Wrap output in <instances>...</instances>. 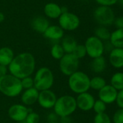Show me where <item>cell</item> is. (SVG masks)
Here are the masks:
<instances>
[{
	"instance_id": "6da1fadb",
	"label": "cell",
	"mask_w": 123,
	"mask_h": 123,
	"mask_svg": "<svg viewBox=\"0 0 123 123\" xmlns=\"http://www.w3.org/2000/svg\"><path fill=\"white\" fill-rule=\"evenodd\" d=\"M36 68V59L33 54L24 52L15 55L8 66V71L14 76L22 79L30 76Z\"/></svg>"
},
{
	"instance_id": "7a4b0ae2",
	"label": "cell",
	"mask_w": 123,
	"mask_h": 123,
	"mask_svg": "<svg viewBox=\"0 0 123 123\" xmlns=\"http://www.w3.org/2000/svg\"><path fill=\"white\" fill-rule=\"evenodd\" d=\"M20 79L10 74L0 77V92L8 97H15L22 92Z\"/></svg>"
},
{
	"instance_id": "3957f363",
	"label": "cell",
	"mask_w": 123,
	"mask_h": 123,
	"mask_svg": "<svg viewBox=\"0 0 123 123\" xmlns=\"http://www.w3.org/2000/svg\"><path fill=\"white\" fill-rule=\"evenodd\" d=\"M53 109L59 117H70L77 109L75 98L70 95L61 96L57 99Z\"/></svg>"
},
{
	"instance_id": "277c9868",
	"label": "cell",
	"mask_w": 123,
	"mask_h": 123,
	"mask_svg": "<svg viewBox=\"0 0 123 123\" xmlns=\"http://www.w3.org/2000/svg\"><path fill=\"white\" fill-rule=\"evenodd\" d=\"M90 78L84 72L77 71L68 78V86L70 89L77 94L87 92L90 89Z\"/></svg>"
},
{
	"instance_id": "5b68a950",
	"label": "cell",
	"mask_w": 123,
	"mask_h": 123,
	"mask_svg": "<svg viewBox=\"0 0 123 123\" xmlns=\"http://www.w3.org/2000/svg\"><path fill=\"white\" fill-rule=\"evenodd\" d=\"M33 81L34 87L39 92L50 89L54 81L53 72L47 67H41L36 71Z\"/></svg>"
},
{
	"instance_id": "8992f818",
	"label": "cell",
	"mask_w": 123,
	"mask_h": 123,
	"mask_svg": "<svg viewBox=\"0 0 123 123\" xmlns=\"http://www.w3.org/2000/svg\"><path fill=\"white\" fill-rule=\"evenodd\" d=\"M94 17L100 26H110L114 24L115 14L112 6H99L94 12Z\"/></svg>"
},
{
	"instance_id": "52a82bcc",
	"label": "cell",
	"mask_w": 123,
	"mask_h": 123,
	"mask_svg": "<svg viewBox=\"0 0 123 123\" xmlns=\"http://www.w3.org/2000/svg\"><path fill=\"white\" fill-rule=\"evenodd\" d=\"M59 67L61 73L67 76H70L79 68V59L72 53H65L59 60Z\"/></svg>"
},
{
	"instance_id": "ba28073f",
	"label": "cell",
	"mask_w": 123,
	"mask_h": 123,
	"mask_svg": "<svg viewBox=\"0 0 123 123\" xmlns=\"http://www.w3.org/2000/svg\"><path fill=\"white\" fill-rule=\"evenodd\" d=\"M84 45L87 55L92 59L102 56L104 53V42L96 37L95 35L88 37L85 42Z\"/></svg>"
},
{
	"instance_id": "9c48e42d",
	"label": "cell",
	"mask_w": 123,
	"mask_h": 123,
	"mask_svg": "<svg viewBox=\"0 0 123 123\" xmlns=\"http://www.w3.org/2000/svg\"><path fill=\"white\" fill-rule=\"evenodd\" d=\"M59 26L64 31H74L77 30L80 25L79 17L70 12L62 13L58 18Z\"/></svg>"
},
{
	"instance_id": "30bf717a",
	"label": "cell",
	"mask_w": 123,
	"mask_h": 123,
	"mask_svg": "<svg viewBox=\"0 0 123 123\" xmlns=\"http://www.w3.org/2000/svg\"><path fill=\"white\" fill-rule=\"evenodd\" d=\"M30 112L27 106L22 104H14L9 108L8 115L12 120L19 123L25 120Z\"/></svg>"
},
{
	"instance_id": "8fae6325",
	"label": "cell",
	"mask_w": 123,
	"mask_h": 123,
	"mask_svg": "<svg viewBox=\"0 0 123 123\" xmlns=\"http://www.w3.org/2000/svg\"><path fill=\"white\" fill-rule=\"evenodd\" d=\"M57 99L55 93L51 89H47L39 92L37 102L42 108L49 110L54 107Z\"/></svg>"
},
{
	"instance_id": "7c38bea8",
	"label": "cell",
	"mask_w": 123,
	"mask_h": 123,
	"mask_svg": "<svg viewBox=\"0 0 123 123\" xmlns=\"http://www.w3.org/2000/svg\"><path fill=\"white\" fill-rule=\"evenodd\" d=\"M75 100L77 108L84 112L90 111L91 110H92L95 102V99L94 96L88 92L78 94Z\"/></svg>"
},
{
	"instance_id": "4fadbf2b",
	"label": "cell",
	"mask_w": 123,
	"mask_h": 123,
	"mask_svg": "<svg viewBox=\"0 0 123 123\" xmlns=\"http://www.w3.org/2000/svg\"><path fill=\"white\" fill-rule=\"evenodd\" d=\"M118 91L111 84L105 85L99 91V98L105 104H112L116 101Z\"/></svg>"
},
{
	"instance_id": "5bb4252c",
	"label": "cell",
	"mask_w": 123,
	"mask_h": 123,
	"mask_svg": "<svg viewBox=\"0 0 123 123\" xmlns=\"http://www.w3.org/2000/svg\"><path fill=\"white\" fill-rule=\"evenodd\" d=\"M39 91L35 87L25 89L21 94V102L25 106H31L37 102Z\"/></svg>"
},
{
	"instance_id": "9a60e30c",
	"label": "cell",
	"mask_w": 123,
	"mask_h": 123,
	"mask_svg": "<svg viewBox=\"0 0 123 123\" xmlns=\"http://www.w3.org/2000/svg\"><path fill=\"white\" fill-rule=\"evenodd\" d=\"M65 31L59 25H49L43 33V36L50 40L57 41L63 38Z\"/></svg>"
},
{
	"instance_id": "2e32d148",
	"label": "cell",
	"mask_w": 123,
	"mask_h": 123,
	"mask_svg": "<svg viewBox=\"0 0 123 123\" xmlns=\"http://www.w3.org/2000/svg\"><path fill=\"white\" fill-rule=\"evenodd\" d=\"M109 61L114 68H123V48H115L109 53Z\"/></svg>"
},
{
	"instance_id": "e0dca14e",
	"label": "cell",
	"mask_w": 123,
	"mask_h": 123,
	"mask_svg": "<svg viewBox=\"0 0 123 123\" xmlns=\"http://www.w3.org/2000/svg\"><path fill=\"white\" fill-rule=\"evenodd\" d=\"M43 12L46 17L50 19H58L62 12V6L54 2H49L45 4L43 7Z\"/></svg>"
},
{
	"instance_id": "ac0fdd59",
	"label": "cell",
	"mask_w": 123,
	"mask_h": 123,
	"mask_svg": "<svg viewBox=\"0 0 123 123\" xmlns=\"http://www.w3.org/2000/svg\"><path fill=\"white\" fill-rule=\"evenodd\" d=\"M30 25L34 31L43 34L50 25L47 18L43 16H37L33 18Z\"/></svg>"
},
{
	"instance_id": "d6986e66",
	"label": "cell",
	"mask_w": 123,
	"mask_h": 123,
	"mask_svg": "<svg viewBox=\"0 0 123 123\" xmlns=\"http://www.w3.org/2000/svg\"><path fill=\"white\" fill-rule=\"evenodd\" d=\"M14 57V52L10 48L2 47L0 48V65L8 67L12 61Z\"/></svg>"
},
{
	"instance_id": "ffe728a7",
	"label": "cell",
	"mask_w": 123,
	"mask_h": 123,
	"mask_svg": "<svg viewBox=\"0 0 123 123\" xmlns=\"http://www.w3.org/2000/svg\"><path fill=\"white\" fill-rule=\"evenodd\" d=\"M109 41L115 48H123V28H117L112 32Z\"/></svg>"
},
{
	"instance_id": "44dd1931",
	"label": "cell",
	"mask_w": 123,
	"mask_h": 123,
	"mask_svg": "<svg viewBox=\"0 0 123 123\" xmlns=\"http://www.w3.org/2000/svg\"><path fill=\"white\" fill-rule=\"evenodd\" d=\"M77 45V41L72 36H65L62 39L61 45L65 53H72Z\"/></svg>"
},
{
	"instance_id": "7402d4cb",
	"label": "cell",
	"mask_w": 123,
	"mask_h": 123,
	"mask_svg": "<svg viewBox=\"0 0 123 123\" xmlns=\"http://www.w3.org/2000/svg\"><path fill=\"white\" fill-rule=\"evenodd\" d=\"M107 66V61L105 58L102 55L98 58H93L91 63V68L95 73H101L104 71Z\"/></svg>"
},
{
	"instance_id": "603a6c76",
	"label": "cell",
	"mask_w": 123,
	"mask_h": 123,
	"mask_svg": "<svg viewBox=\"0 0 123 123\" xmlns=\"http://www.w3.org/2000/svg\"><path fill=\"white\" fill-rule=\"evenodd\" d=\"M95 36L102 40L103 42L109 40L111 32L107 27L104 26H99L95 30Z\"/></svg>"
},
{
	"instance_id": "cb8c5ba5",
	"label": "cell",
	"mask_w": 123,
	"mask_h": 123,
	"mask_svg": "<svg viewBox=\"0 0 123 123\" xmlns=\"http://www.w3.org/2000/svg\"><path fill=\"white\" fill-rule=\"evenodd\" d=\"M111 85L117 91L123 89V72H117L111 78Z\"/></svg>"
},
{
	"instance_id": "d4e9b609",
	"label": "cell",
	"mask_w": 123,
	"mask_h": 123,
	"mask_svg": "<svg viewBox=\"0 0 123 123\" xmlns=\"http://www.w3.org/2000/svg\"><path fill=\"white\" fill-rule=\"evenodd\" d=\"M105 85H107V82L105 79L101 76H94L90 79V88L94 90L99 91Z\"/></svg>"
},
{
	"instance_id": "484cf974",
	"label": "cell",
	"mask_w": 123,
	"mask_h": 123,
	"mask_svg": "<svg viewBox=\"0 0 123 123\" xmlns=\"http://www.w3.org/2000/svg\"><path fill=\"white\" fill-rule=\"evenodd\" d=\"M50 53L53 58H54L56 60H59V61L65 54L61 44H59V43H55L51 46Z\"/></svg>"
},
{
	"instance_id": "4316f807",
	"label": "cell",
	"mask_w": 123,
	"mask_h": 123,
	"mask_svg": "<svg viewBox=\"0 0 123 123\" xmlns=\"http://www.w3.org/2000/svg\"><path fill=\"white\" fill-rule=\"evenodd\" d=\"M72 54H73L79 60L81 58H83L86 55H87V53H86L85 45L78 44Z\"/></svg>"
},
{
	"instance_id": "83f0119b",
	"label": "cell",
	"mask_w": 123,
	"mask_h": 123,
	"mask_svg": "<svg viewBox=\"0 0 123 123\" xmlns=\"http://www.w3.org/2000/svg\"><path fill=\"white\" fill-rule=\"evenodd\" d=\"M96 114H101L104 113L107 110V104H105L104 102H102L100 99L95 100L93 109Z\"/></svg>"
},
{
	"instance_id": "f1b7e54d",
	"label": "cell",
	"mask_w": 123,
	"mask_h": 123,
	"mask_svg": "<svg viewBox=\"0 0 123 123\" xmlns=\"http://www.w3.org/2000/svg\"><path fill=\"white\" fill-rule=\"evenodd\" d=\"M94 123H112L111 119L109 116L104 113L101 114H96L94 119Z\"/></svg>"
},
{
	"instance_id": "f546056e",
	"label": "cell",
	"mask_w": 123,
	"mask_h": 123,
	"mask_svg": "<svg viewBox=\"0 0 123 123\" xmlns=\"http://www.w3.org/2000/svg\"><path fill=\"white\" fill-rule=\"evenodd\" d=\"M21 81V84L22 89H28L32 87H34V81H33V78L30 76H28L25 78H23L20 79Z\"/></svg>"
},
{
	"instance_id": "4dcf8cb0",
	"label": "cell",
	"mask_w": 123,
	"mask_h": 123,
	"mask_svg": "<svg viewBox=\"0 0 123 123\" xmlns=\"http://www.w3.org/2000/svg\"><path fill=\"white\" fill-rule=\"evenodd\" d=\"M27 123H38L40 121V116L38 113L30 112L25 119Z\"/></svg>"
},
{
	"instance_id": "1f68e13d",
	"label": "cell",
	"mask_w": 123,
	"mask_h": 123,
	"mask_svg": "<svg viewBox=\"0 0 123 123\" xmlns=\"http://www.w3.org/2000/svg\"><path fill=\"white\" fill-rule=\"evenodd\" d=\"M112 120L114 123H123V109L120 108L115 112Z\"/></svg>"
},
{
	"instance_id": "d6a6232c",
	"label": "cell",
	"mask_w": 123,
	"mask_h": 123,
	"mask_svg": "<svg viewBox=\"0 0 123 123\" xmlns=\"http://www.w3.org/2000/svg\"><path fill=\"white\" fill-rule=\"evenodd\" d=\"M100 6H112L113 5L117 4L118 0H94Z\"/></svg>"
},
{
	"instance_id": "836d02e7",
	"label": "cell",
	"mask_w": 123,
	"mask_h": 123,
	"mask_svg": "<svg viewBox=\"0 0 123 123\" xmlns=\"http://www.w3.org/2000/svg\"><path fill=\"white\" fill-rule=\"evenodd\" d=\"M115 102L120 108L123 109V89L120 90V91H118L117 99H116Z\"/></svg>"
},
{
	"instance_id": "e575fe53",
	"label": "cell",
	"mask_w": 123,
	"mask_h": 123,
	"mask_svg": "<svg viewBox=\"0 0 123 123\" xmlns=\"http://www.w3.org/2000/svg\"><path fill=\"white\" fill-rule=\"evenodd\" d=\"M104 52H108L109 53L115 48V47L112 45V44L110 43L109 40L104 42Z\"/></svg>"
},
{
	"instance_id": "d590c367",
	"label": "cell",
	"mask_w": 123,
	"mask_h": 123,
	"mask_svg": "<svg viewBox=\"0 0 123 123\" xmlns=\"http://www.w3.org/2000/svg\"><path fill=\"white\" fill-rule=\"evenodd\" d=\"M59 117L55 113H51L49 114V115L48 116V120L49 123H58L59 120Z\"/></svg>"
},
{
	"instance_id": "8d00e7d4",
	"label": "cell",
	"mask_w": 123,
	"mask_h": 123,
	"mask_svg": "<svg viewBox=\"0 0 123 123\" xmlns=\"http://www.w3.org/2000/svg\"><path fill=\"white\" fill-rule=\"evenodd\" d=\"M114 24L117 28H123V16L115 18Z\"/></svg>"
},
{
	"instance_id": "74e56055",
	"label": "cell",
	"mask_w": 123,
	"mask_h": 123,
	"mask_svg": "<svg viewBox=\"0 0 123 123\" xmlns=\"http://www.w3.org/2000/svg\"><path fill=\"white\" fill-rule=\"evenodd\" d=\"M8 74V67L0 65V77L4 76Z\"/></svg>"
},
{
	"instance_id": "f35d334b",
	"label": "cell",
	"mask_w": 123,
	"mask_h": 123,
	"mask_svg": "<svg viewBox=\"0 0 123 123\" xmlns=\"http://www.w3.org/2000/svg\"><path fill=\"white\" fill-rule=\"evenodd\" d=\"M59 123H72V120L70 119V117H60Z\"/></svg>"
},
{
	"instance_id": "ab89813d",
	"label": "cell",
	"mask_w": 123,
	"mask_h": 123,
	"mask_svg": "<svg viewBox=\"0 0 123 123\" xmlns=\"http://www.w3.org/2000/svg\"><path fill=\"white\" fill-rule=\"evenodd\" d=\"M4 19H5L4 14L2 12H0V23H1L2 22H4Z\"/></svg>"
},
{
	"instance_id": "60d3db41",
	"label": "cell",
	"mask_w": 123,
	"mask_h": 123,
	"mask_svg": "<svg viewBox=\"0 0 123 123\" xmlns=\"http://www.w3.org/2000/svg\"><path fill=\"white\" fill-rule=\"evenodd\" d=\"M117 4H119L120 6L123 7V0H118V1H117Z\"/></svg>"
},
{
	"instance_id": "b9f144b4",
	"label": "cell",
	"mask_w": 123,
	"mask_h": 123,
	"mask_svg": "<svg viewBox=\"0 0 123 123\" xmlns=\"http://www.w3.org/2000/svg\"><path fill=\"white\" fill-rule=\"evenodd\" d=\"M26 123V121H25V120H24V121H22V122H20V123Z\"/></svg>"
},
{
	"instance_id": "7bdbcfd3",
	"label": "cell",
	"mask_w": 123,
	"mask_h": 123,
	"mask_svg": "<svg viewBox=\"0 0 123 123\" xmlns=\"http://www.w3.org/2000/svg\"></svg>"
}]
</instances>
